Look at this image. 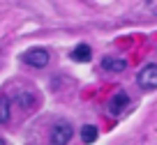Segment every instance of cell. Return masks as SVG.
Wrapping results in <instances>:
<instances>
[{
  "label": "cell",
  "instance_id": "1",
  "mask_svg": "<svg viewBox=\"0 0 157 145\" xmlns=\"http://www.w3.org/2000/svg\"><path fill=\"white\" fill-rule=\"evenodd\" d=\"M21 60H23L28 67L42 69V67H46V65H49L51 55H49V51H46V48H28V51L21 55Z\"/></svg>",
  "mask_w": 157,
  "mask_h": 145
},
{
  "label": "cell",
  "instance_id": "2",
  "mask_svg": "<svg viewBox=\"0 0 157 145\" xmlns=\"http://www.w3.org/2000/svg\"><path fill=\"white\" fill-rule=\"evenodd\" d=\"M72 134H74L72 125H69L67 120H58L53 125V129H51V143L53 145H65V143L72 140Z\"/></svg>",
  "mask_w": 157,
  "mask_h": 145
},
{
  "label": "cell",
  "instance_id": "3",
  "mask_svg": "<svg viewBox=\"0 0 157 145\" xmlns=\"http://www.w3.org/2000/svg\"><path fill=\"white\" fill-rule=\"evenodd\" d=\"M136 83L141 90H155L157 87V65H146L136 74Z\"/></svg>",
  "mask_w": 157,
  "mask_h": 145
},
{
  "label": "cell",
  "instance_id": "4",
  "mask_svg": "<svg viewBox=\"0 0 157 145\" xmlns=\"http://www.w3.org/2000/svg\"><path fill=\"white\" fill-rule=\"evenodd\" d=\"M129 104V95L127 92H116L111 97V102H109V113L111 115H118V113H123Z\"/></svg>",
  "mask_w": 157,
  "mask_h": 145
},
{
  "label": "cell",
  "instance_id": "5",
  "mask_svg": "<svg viewBox=\"0 0 157 145\" xmlns=\"http://www.w3.org/2000/svg\"><path fill=\"white\" fill-rule=\"evenodd\" d=\"M102 69H106V72H125L127 69V60H123V58H102Z\"/></svg>",
  "mask_w": 157,
  "mask_h": 145
},
{
  "label": "cell",
  "instance_id": "6",
  "mask_svg": "<svg viewBox=\"0 0 157 145\" xmlns=\"http://www.w3.org/2000/svg\"><path fill=\"white\" fill-rule=\"evenodd\" d=\"M90 55H93V48H90L88 44H78L72 51V60H76V62H88Z\"/></svg>",
  "mask_w": 157,
  "mask_h": 145
},
{
  "label": "cell",
  "instance_id": "7",
  "mask_svg": "<svg viewBox=\"0 0 157 145\" xmlns=\"http://www.w3.org/2000/svg\"><path fill=\"white\" fill-rule=\"evenodd\" d=\"M12 117V104L5 95H0V125H7Z\"/></svg>",
  "mask_w": 157,
  "mask_h": 145
},
{
  "label": "cell",
  "instance_id": "8",
  "mask_svg": "<svg viewBox=\"0 0 157 145\" xmlns=\"http://www.w3.org/2000/svg\"><path fill=\"white\" fill-rule=\"evenodd\" d=\"M97 136H99V129L95 125H83L81 127V140H83V143H95Z\"/></svg>",
  "mask_w": 157,
  "mask_h": 145
},
{
  "label": "cell",
  "instance_id": "9",
  "mask_svg": "<svg viewBox=\"0 0 157 145\" xmlns=\"http://www.w3.org/2000/svg\"><path fill=\"white\" fill-rule=\"evenodd\" d=\"M16 104H19L21 108H33L35 104H37V95H35V92H21V95L16 97Z\"/></svg>",
  "mask_w": 157,
  "mask_h": 145
},
{
  "label": "cell",
  "instance_id": "10",
  "mask_svg": "<svg viewBox=\"0 0 157 145\" xmlns=\"http://www.w3.org/2000/svg\"><path fill=\"white\" fill-rule=\"evenodd\" d=\"M0 145H5V138H0Z\"/></svg>",
  "mask_w": 157,
  "mask_h": 145
}]
</instances>
